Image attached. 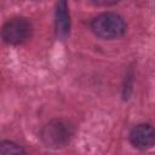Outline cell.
<instances>
[{"mask_svg":"<svg viewBox=\"0 0 155 155\" xmlns=\"http://www.w3.org/2000/svg\"><path fill=\"white\" fill-rule=\"evenodd\" d=\"M91 30L102 39H117L126 31L125 19L114 12H104L91 21Z\"/></svg>","mask_w":155,"mask_h":155,"instance_id":"cell-1","label":"cell"},{"mask_svg":"<svg viewBox=\"0 0 155 155\" xmlns=\"http://www.w3.org/2000/svg\"><path fill=\"white\" fill-rule=\"evenodd\" d=\"M73 133L74 127L69 121L63 119H54L42 127L40 137L46 147L57 149L69 143Z\"/></svg>","mask_w":155,"mask_h":155,"instance_id":"cell-2","label":"cell"},{"mask_svg":"<svg viewBox=\"0 0 155 155\" xmlns=\"http://www.w3.org/2000/svg\"><path fill=\"white\" fill-rule=\"evenodd\" d=\"M33 33L31 23L24 17H15L8 19L2 27V39L11 45L25 42Z\"/></svg>","mask_w":155,"mask_h":155,"instance_id":"cell-3","label":"cell"},{"mask_svg":"<svg viewBox=\"0 0 155 155\" xmlns=\"http://www.w3.org/2000/svg\"><path fill=\"white\" fill-rule=\"evenodd\" d=\"M130 142L138 149H149L155 145V127L150 124H139L130 132Z\"/></svg>","mask_w":155,"mask_h":155,"instance_id":"cell-4","label":"cell"},{"mask_svg":"<svg viewBox=\"0 0 155 155\" xmlns=\"http://www.w3.org/2000/svg\"><path fill=\"white\" fill-rule=\"evenodd\" d=\"M70 19L67 2L59 1L56 6V33L59 38L64 39L69 34Z\"/></svg>","mask_w":155,"mask_h":155,"instance_id":"cell-5","label":"cell"},{"mask_svg":"<svg viewBox=\"0 0 155 155\" xmlns=\"http://www.w3.org/2000/svg\"><path fill=\"white\" fill-rule=\"evenodd\" d=\"M0 155H25L23 148L11 140H4L0 144Z\"/></svg>","mask_w":155,"mask_h":155,"instance_id":"cell-6","label":"cell"}]
</instances>
